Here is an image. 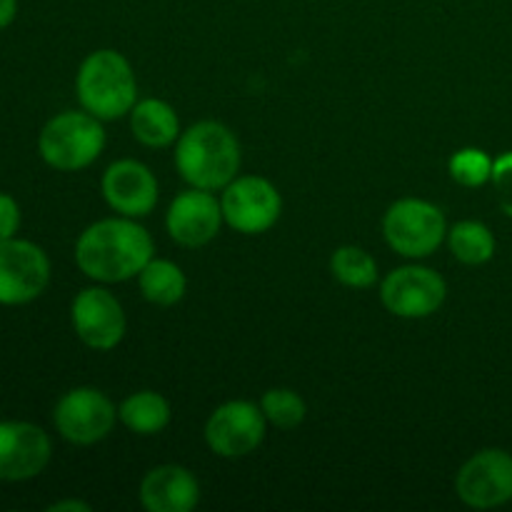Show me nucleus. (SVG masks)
<instances>
[{"instance_id": "nucleus-1", "label": "nucleus", "mask_w": 512, "mask_h": 512, "mask_svg": "<svg viewBox=\"0 0 512 512\" xmlns=\"http://www.w3.org/2000/svg\"><path fill=\"white\" fill-rule=\"evenodd\" d=\"M153 260V238L135 218H105L88 225L75 243V263L98 283H125L138 278Z\"/></svg>"}, {"instance_id": "nucleus-2", "label": "nucleus", "mask_w": 512, "mask_h": 512, "mask_svg": "<svg viewBox=\"0 0 512 512\" xmlns=\"http://www.w3.org/2000/svg\"><path fill=\"white\" fill-rule=\"evenodd\" d=\"M175 168L190 188L223 190L238 178L240 143L228 125L200 120L180 133L175 145Z\"/></svg>"}, {"instance_id": "nucleus-3", "label": "nucleus", "mask_w": 512, "mask_h": 512, "mask_svg": "<svg viewBox=\"0 0 512 512\" xmlns=\"http://www.w3.org/2000/svg\"><path fill=\"white\" fill-rule=\"evenodd\" d=\"M80 105L98 120H118L130 115L138 103V80L133 65L118 50H95L80 63L75 78Z\"/></svg>"}, {"instance_id": "nucleus-4", "label": "nucleus", "mask_w": 512, "mask_h": 512, "mask_svg": "<svg viewBox=\"0 0 512 512\" xmlns=\"http://www.w3.org/2000/svg\"><path fill=\"white\" fill-rule=\"evenodd\" d=\"M105 148V130L103 120L90 115L88 110H65L50 118L45 128L40 130L38 153L50 168L65 170H83L98 160Z\"/></svg>"}, {"instance_id": "nucleus-5", "label": "nucleus", "mask_w": 512, "mask_h": 512, "mask_svg": "<svg viewBox=\"0 0 512 512\" xmlns=\"http://www.w3.org/2000/svg\"><path fill=\"white\" fill-rule=\"evenodd\" d=\"M383 235L403 258H428L448 238V223L438 205L420 198L395 200L383 218Z\"/></svg>"}, {"instance_id": "nucleus-6", "label": "nucleus", "mask_w": 512, "mask_h": 512, "mask_svg": "<svg viewBox=\"0 0 512 512\" xmlns=\"http://www.w3.org/2000/svg\"><path fill=\"white\" fill-rule=\"evenodd\" d=\"M448 295L443 275L425 265H403L390 270L380 283V300L395 318L420 320L438 313Z\"/></svg>"}, {"instance_id": "nucleus-7", "label": "nucleus", "mask_w": 512, "mask_h": 512, "mask_svg": "<svg viewBox=\"0 0 512 512\" xmlns=\"http://www.w3.org/2000/svg\"><path fill=\"white\" fill-rule=\"evenodd\" d=\"M220 208L230 228L243 235H260L278 223L283 213V198L268 178L238 175L223 188Z\"/></svg>"}, {"instance_id": "nucleus-8", "label": "nucleus", "mask_w": 512, "mask_h": 512, "mask_svg": "<svg viewBox=\"0 0 512 512\" xmlns=\"http://www.w3.org/2000/svg\"><path fill=\"white\" fill-rule=\"evenodd\" d=\"M118 420L113 400L98 388H73L58 400L53 423L60 438L73 445H95L110 435Z\"/></svg>"}, {"instance_id": "nucleus-9", "label": "nucleus", "mask_w": 512, "mask_h": 512, "mask_svg": "<svg viewBox=\"0 0 512 512\" xmlns=\"http://www.w3.org/2000/svg\"><path fill=\"white\" fill-rule=\"evenodd\" d=\"M268 420L250 400H230L205 423V443L218 458H245L263 445Z\"/></svg>"}, {"instance_id": "nucleus-10", "label": "nucleus", "mask_w": 512, "mask_h": 512, "mask_svg": "<svg viewBox=\"0 0 512 512\" xmlns=\"http://www.w3.org/2000/svg\"><path fill=\"white\" fill-rule=\"evenodd\" d=\"M455 493L468 508L475 510L512 503V455L500 448L475 453L458 470Z\"/></svg>"}, {"instance_id": "nucleus-11", "label": "nucleus", "mask_w": 512, "mask_h": 512, "mask_svg": "<svg viewBox=\"0 0 512 512\" xmlns=\"http://www.w3.org/2000/svg\"><path fill=\"white\" fill-rule=\"evenodd\" d=\"M50 283V260L30 240H0V305H25Z\"/></svg>"}, {"instance_id": "nucleus-12", "label": "nucleus", "mask_w": 512, "mask_h": 512, "mask_svg": "<svg viewBox=\"0 0 512 512\" xmlns=\"http://www.w3.org/2000/svg\"><path fill=\"white\" fill-rule=\"evenodd\" d=\"M70 323L75 335L93 350H113L128 328L123 305L105 288L80 290L70 305Z\"/></svg>"}, {"instance_id": "nucleus-13", "label": "nucleus", "mask_w": 512, "mask_h": 512, "mask_svg": "<svg viewBox=\"0 0 512 512\" xmlns=\"http://www.w3.org/2000/svg\"><path fill=\"white\" fill-rule=\"evenodd\" d=\"M225 223L220 200L210 190L190 188L183 190L170 203L165 215V228L170 238L183 248H203L218 238L220 225Z\"/></svg>"}, {"instance_id": "nucleus-14", "label": "nucleus", "mask_w": 512, "mask_h": 512, "mask_svg": "<svg viewBox=\"0 0 512 512\" xmlns=\"http://www.w3.org/2000/svg\"><path fill=\"white\" fill-rule=\"evenodd\" d=\"M103 198L125 218H145L158 205V180L153 170L133 158L115 160L103 173Z\"/></svg>"}, {"instance_id": "nucleus-15", "label": "nucleus", "mask_w": 512, "mask_h": 512, "mask_svg": "<svg viewBox=\"0 0 512 512\" xmlns=\"http://www.w3.org/2000/svg\"><path fill=\"white\" fill-rule=\"evenodd\" d=\"M53 445L45 430L23 420L0 423V480L20 483L45 470Z\"/></svg>"}, {"instance_id": "nucleus-16", "label": "nucleus", "mask_w": 512, "mask_h": 512, "mask_svg": "<svg viewBox=\"0 0 512 512\" xmlns=\"http://www.w3.org/2000/svg\"><path fill=\"white\" fill-rule=\"evenodd\" d=\"M200 500V485L183 465H160L145 473L140 503L148 512H190Z\"/></svg>"}, {"instance_id": "nucleus-17", "label": "nucleus", "mask_w": 512, "mask_h": 512, "mask_svg": "<svg viewBox=\"0 0 512 512\" xmlns=\"http://www.w3.org/2000/svg\"><path fill=\"white\" fill-rule=\"evenodd\" d=\"M130 130L145 148H168L180 138V118L175 108L165 100H138L130 110Z\"/></svg>"}, {"instance_id": "nucleus-18", "label": "nucleus", "mask_w": 512, "mask_h": 512, "mask_svg": "<svg viewBox=\"0 0 512 512\" xmlns=\"http://www.w3.org/2000/svg\"><path fill=\"white\" fill-rule=\"evenodd\" d=\"M170 403L155 390H140L128 395L118 408V420L135 435H158L170 423Z\"/></svg>"}, {"instance_id": "nucleus-19", "label": "nucleus", "mask_w": 512, "mask_h": 512, "mask_svg": "<svg viewBox=\"0 0 512 512\" xmlns=\"http://www.w3.org/2000/svg\"><path fill=\"white\" fill-rule=\"evenodd\" d=\"M138 288L148 303L160 305V308H170V305L180 303L188 290V280L180 265L173 260L153 258L143 270L138 273Z\"/></svg>"}, {"instance_id": "nucleus-20", "label": "nucleus", "mask_w": 512, "mask_h": 512, "mask_svg": "<svg viewBox=\"0 0 512 512\" xmlns=\"http://www.w3.org/2000/svg\"><path fill=\"white\" fill-rule=\"evenodd\" d=\"M448 248L463 265H485L495 255L493 230L478 220H460L448 230Z\"/></svg>"}, {"instance_id": "nucleus-21", "label": "nucleus", "mask_w": 512, "mask_h": 512, "mask_svg": "<svg viewBox=\"0 0 512 512\" xmlns=\"http://www.w3.org/2000/svg\"><path fill=\"white\" fill-rule=\"evenodd\" d=\"M330 273L345 288L365 290L378 283V263L358 245H343L330 255Z\"/></svg>"}, {"instance_id": "nucleus-22", "label": "nucleus", "mask_w": 512, "mask_h": 512, "mask_svg": "<svg viewBox=\"0 0 512 512\" xmlns=\"http://www.w3.org/2000/svg\"><path fill=\"white\" fill-rule=\"evenodd\" d=\"M260 410H263L265 420L280 430L298 428L305 420V415H308L305 400L290 388L268 390V393L263 395V400H260Z\"/></svg>"}, {"instance_id": "nucleus-23", "label": "nucleus", "mask_w": 512, "mask_h": 512, "mask_svg": "<svg viewBox=\"0 0 512 512\" xmlns=\"http://www.w3.org/2000/svg\"><path fill=\"white\" fill-rule=\"evenodd\" d=\"M493 163L495 160L485 150L463 148L448 160V173L463 188H480L493 178Z\"/></svg>"}, {"instance_id": "nucleus-24", "label": "nucleus", "mask_w": 512, "mask_h": 512, "mask_svg": "<svg viewBox=\"0 0 512 512\" xmlns=\"http://www.w3.org/2000/svg\"><path fill=\"white\" fill-rule=\"evenodd\" d=\"M490 183H493L500 210H503L508 218H512V150L510 153H503L498 160H495Z\"/></svg>"}, {"instance_id": "nucleus-25", "label": "nucleus", "mask_w": 512, "mask_h": 512, "mask_svg": "<svg viewBox=\"0 0 512 512\" xmlns=\"http://www.w3.org/2000/svg\"><path fill=\"white\" fill-rule=\"evenodd\" d=\"M20 228V208L8 193H0V240L15 238Z\"/></svg>"}, {"instance_id": "nucleus-26", "label": "nucleus", "mask_w": 512, "mask_h": 512, "mask_svg": "<svg viewBox=\"0 0 512 512\" xmlns=\"http://www.w3.org/2000/svg\"><path fill=\"white\" fill-rule=\"evenodd\" d=\"M48 512H90V505L83 500H58L50 505Z\"/></svg>"}, {"instance_id": "nucleus-27", "label": "nucleus", "mask_w": 512, "mask_h": 512, "mask_svg": "<svg viewBox=\"0 0 512 512\" xmlns=\"http://www.w3.org/2000/svg\"><path fill=\"white\" fill-rule=\"evenodd\" d=\"M18 13V0H0V30L8 28Z\"/></svg>"}]
</instances>
